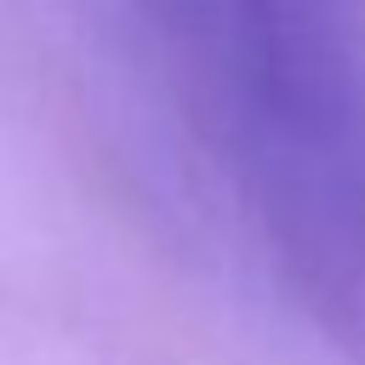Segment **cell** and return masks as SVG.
<instances>
[{
	"instance_id": "obj_1",
	"label": "cell",
	"mask_w": 365,
	"mask_h": 365,
	"mask_svg": "<svg viewBox=\"0 0 365 365\" xmlns=\"http://www.w3.org/2000/svg\"><path fill=\"white\" fill-rule=\"evenodd\" d=\"M285 291L365 348V46L348 0H131Z\"/></svg>"
}]
</instances>
